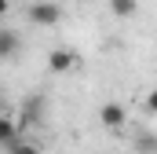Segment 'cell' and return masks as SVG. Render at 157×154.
Listing matches in <instances>:
<instances>
[{
    "label": "cell",
    "mask_w": 157,
    "mask_h": 154,
    "mask_svg": "<svg viewBox=\"0 0 157 154\" xmlns=\"http://www.w3.org/2000/svg\"><path fill=\"white\" fill-rule=\"evenodd\" d=\"M26 18L40 26V30H48V26H59V18H62V4H55V0H33V4H26Z\"/></svg>",
    "instance_id": "1"
},
{
    "label": "cell",
    "mask_w": 157,
    "mask_h": 154,
    "mask_svg": "<svg viewBox=\"0 0 157 154\" xmlns=\"http://www.w3.org/2000/svg\"><path fill=\"white\" fill-rule=\"evenodd\" d=\"M22 140H26L22 125H18L11 114H4V117H0V143H4V151H11V147H15V143H22Z\"/></svg>",
    "instance_id": "2"
},
{
    "label": "cell",
    "mask_w": 157,
    "mask_h": 154,
    "mask_svg": "<svg viewBox=\"0 0 157 154\" xmlns=\"http://www.w3.org/2000/svg\"><path fill=\"white\" fill-rule=\"evenodd\" d=\"M73 66H77V55H73L70 48H55V51L48 55V70H51V74H59V77L70 74Z\"/></svg>",
    "instance_id": "3"
},
{
    "label": "cell",
    "mask_w": 157,
    "mask_h": 154,
    "mask_svg": "<svg viewBox=\"0 0 157 154\" xmlns=\"http://www.w3.org/2000/svg\"><path fill=\"white\" fill-rule=\"evenodd\" d=\"M99 121H102L106 128H113V132H117V128H124L128 114H124V107H121V103H102V107H99Z\"/></svg>",
    "instance_id": "4"
},
{
    "label": "cell",
    "mask_w": 157,
    "mask_h": 154,
    "mask_svg": "<svg viewBox=\"0 0 157 154\" xmlns=\"http://www.w3.org/2000/svg\"><path fill=\"white\" fill-rule=\"evenodd\" d=\"M40 114H44V99H40V95H33V99L22 107V132H29L33 125H40Z\"/></svg>",
    "instance_id": "5"
},
{
    "label": "cell",
    "mask_w": 157,
    "mask_h": 154,
    "mask_svg": "<svg viewBox=\"0 0 157 154\" xmlns=\"http://www.w3.org/2000/svg\"><path fill=\"white\" fill-rule=\"evenodd\" d=\"M15 51H18V33H15L11 26H4V30H0V55H4V59H15Z\"/></svg>",
    "instance_id": "6"
},
{
    "label": "cell",
    "mask_w": 157,
    "mask_h": 154,
    "mask_svg": "<svg viewBox=\"0 0 157 154\" xmlns=\"http://www.w3.org/2000/svg\"><path fill=\"white\" fill-rule=\"evenodd\" d=\"M135 7H139V0H110V11H113L117 18H132Z\"/></svg>",
    "instance_id": "7"
},
{
    "label": "cell",
    "mask_w": 157,
    "mask_h": 154,
    "mask_svg": "<svg viewBox=\"0 0 157 154\" xmlns=\"http://www.w3.org/2000/svg\"><path fill=\"white\" fill-rule=\"evenodd\" d=\"M135 151H139V154H157V132H143V136H135Z\"/></svg>",
    "instance_id": "8"
},
{
    "label": "cell",
    "mask_w": 157,
    "mask_h": 154,
    "mask_svg": "<svg viewBox=\"0 0 157 154\" xmlns=\"http://www.w3.org/2000/svg\"><path fill=\"white\" fill-rule=\"evenodd\" d=\"M4 154H40V147H37V143H33V140H29V136H26L22 143H15L11 151H4Z\"/></svg>",
    "instance_id": "9"
},
{
    "label": "cell",
    "mask_w": 157,
    "mask_h": 154,
    "mask_svg": "<svg viewBox=\"0 0 157 154\" xmlns=\"http://www.w3.org/2000/svg\"><path fill=\"white\" fill-rule=\"evenodd\" d=\"M143 110H146V114H157V88H150V92H146V99H143Z\"/></svg>",
    "instance_id": "10"
}]
</instances>
